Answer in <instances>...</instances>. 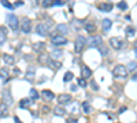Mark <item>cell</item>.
Listing matches in <instances>:
<instances>
[{
  "mask_svg": "<svg viewBox=\"0 0 137 123\" xmlns=\"http://www.w3.org/2000/svg\"><path fill=\"white\" fill-rule=\"evenodd\" d=\"M6 19H7V23L11 27V30H14V32L18 30V27H19V21H18V18L14 14H8L7 16H6Z\"/></svg>",
  "mask_w": 137,
  "mask_h": 123,
  "instance_id": "cell-4",
  "label": "cell"
},
{
  "mask_svg": "<svg viewBox=\"0 0 137 123\" xmlns=\"http://www.w3.org/2000/svg\"><path fill=\"white\" fill-rule=\"evenodd\" d=\"M111 26H112V22L108 19V18H104V19H103V32L104 33H108Z\"/></svg>",
  "mask_w": 137,
  "mask_h": 123,
  "instance_id": "cell-15",
  "label": "cell"
},
{
  "mask_svg": "<svg viewBox=\"0 0 137 123\" xmlns=\"http://www.w3.org/2000/svg\"><path fill=\"white\" fill-rule=\"evenodd\" d=\"M128 69L122 64H118L114 67V70H112V74H114L115 78H126L128 77Z\"/></svg>",
  "mask_w": 137,
  "mask_h": 123,
  "instance_id": "cell-1",
  "label": "cell"
},
{
  "mask_svg": "<svg viewBox=\"0 0 137 123\" xmlns=\"http://www.w3.org/2000/svg\"><path fill=\"white\" fill-rule=\"evenodd\" d=\"M126 36L128 37H133L134 36V27H126Z\"/></svg>",
  "mask_w": 137,
  "mask_h": 123,
  "instance_id": "cell-34",
  "label": "cell"
},
{
  "mask_svg": "<svg viewBox=\"0 0 137 123\" xmlns=\"http://www.w3.org/2000/svg\"><path fill=\"white\" fill-rule=\"evenodd\" d=\"M100 53H102V56H107L108 55V49L106 47H100Z\"/></svg>",
  "mask_w": 137,
  "mask_h": 123,
  "instance_id": "cell-37",
  "label": "cell"
},
{
  "mask_svg": "<svg viewBox=\"0 0 137 123\" xmlns=\"http://www.w3.org/2000/svg\"><path fill=\"white\" fill-rule=\"evenodd\" d=\"M67 123H77V119L75 118H70V119H67Z\"/></svg>",
  "mask_w": 137,
  "mask_h": 123,
  "instance_id": "cell-43",
  "label": "cell"
},
{
  "mask_svg": "<svg viewBox=\"0 0 137 123\" xmlns=\"http://www.w3.org/2000/svg\"><path fill=\"white\" fill-rule=\"evenodd\" d=\"M3 103L6 104V105H11V104L14 103L13 97H11V92L8 89H4L3 90Z\"/></svg>",
  "mask_w": 137,
  "mask_h": 123,
  "instance_id": "cell-8",
  "label": "cell"
},
{
  "mask_svg": "<svg viewBox=\"0 0 137 123\" xmlns=\"http://www.w3.org/2000/svg\"><path fill=\"white\" fill-rule=\"evenodd\" d=\"M102 42H103L102 36H92L86 40L88 47H91V48H100L102 47Z\"/></svg>",
  "mask_w": 137,
  "mask_h": 123,
  "instance_id": "cell-2",
  "label": "cell"
},
{
  "mask_svg": "<svg viewBox=\"0 0 137 123\" xmlns=\"http://www.w3.org/2000/svg\"><path fill=\"white\" fill-rule=\"evenodd\" d=\"M77 83H78L81 88H86V86H88V83H86V81H85V78H78V79H77Z\"/></svg>",
  "mask_w": 137,
  "mask_h": 123,
  "instance_id": "cell-32",
  "label": "cell"
},
{
  "mask_svg": "<svg viewBox=\"0 0 137 123\" xmlns=\"http://www.w3.org/2000/svg\"><path fill=\"white\" fill-rule=\"evenodd\" d=\"M85 30L89 33H93V32H96V25L95 23H86L85 25Z\"/></svg>",
  "mask_w": 137,
  "mask_h": 123,
  "instance_id": "cell-26",
  "label": "cell"
},
{
  "mask_svg": "<svg viewBox=\"0 0 137 123\" xmlns=\"http://www.w3.org/2000/svg\"><path fill=\"white\" fill-rule=\"evenodd\" d=\"M118 8H119V10H128V3L122 0V2L118 3Z\"/></svg>",
  "mask_w": 137,
  "mask_h": 123,
  "instance_id": "cell-33",
  "label": "cell"
},
{
  "mask_svg": "<svg viewBox=\"0 0 137 123\" xmlns=\"http://www.w3.org/2000/svg\"><path fill=\"white\" fill-rule=\"evenodd\" d=\"M41 96H43V97H45L47 100H52V98L55 97V94H53V93H52L51 90H47V89H45V90H43V92H41Z\"/></svg>",
  "mask_w": 137,
  "mask_h": 123,
  "instance_id": "cell-22",
  "label": "cell"
},
{
  "mask_svg": "<svg viewBox=\"0 0 137 123\" xmlns=\"http://www.w3.org/2000/svg\"><path fill=\"white\" fill-rule=\"evenodd\" d=\"M73 72H71V71H67L66 74H64V77H63V81L64 82H70L71 81V79H73Z\"/></svg>",
  "mask_w": 137,
  "mask_h": 123,
  "instance_id": "cell-31",
  "label": "cell"
},
{
  "mask_svg": "<svg viewBox=\"0 0 137 123\" xmlns=\"http://www.w3.org/2000/svg\"><path fill=\"white\" fill-rule=\"evenodd\" d=\"M33 51L36 52H40V53H43L45 51V42H34L33 44Z\"/></svg>",
  "mask_w": 137,
  "mask_h": 123,
  "instance_id": "cell-12",
  "label": "cell"
},
{
  "mask_svg": "<svg viewBox=\"0 0 137 123\" xmlns=\"http://www.w3.org/2000/svg\"><path fill=\"white\" fill-rule=\"evenodd\" d=\"M48 66L51 67L52 70H59V69L62 67V64L59 63L58 60H55V59H51V60H50V63H48Z\"/></svg>",
  "mask_w": 137,
  "mask_h": 123,
  "instance_id": "cell-20",
  "label": "cell"
},
{
  "mask_svg": "<svg viewBox=\"0 0 137 123\" xmlns=\"http://www.w3.org/2000/svg\"><path fill=\"white\" fill-rule=\"evenodd\" d=\"M30 100H29V98H23V100H21L19 101V107L21 108H23V109H26V108H29L30 107Z\"/></svg>",
  "mask_w": 137,
  "mask_h": 123,
  "instance_id": "cell-24",
  "label": "cell"
},
{
  "mask_svg": "<svg viewBox=\"0 0 137 123\" xmlns=\"http://www.w3.org/2000/svg\"><path fill=\"white\" fill-rule=\"evenodd\" d=\"M125 111H126V107H121V108H119V111H118V112H119V114H122V112H125Z\"/></svg>",
  "mask_w": 137,
  "mask_h": 123,
  "instance_id": "cell-45",
  "label": "cell"
},
{
  "mask_svg": "<svg viewBox=\"0 0 137 123\" xmlns=\"http://www.w3.org/2000/svg\"><path fill=\"white\" fill-rule=\"evenodd\" d=\"M8 75H10V72H8V69H0V79L4 82H7V79H8Z\"/></svg>",
  "mask_w": 137,
  "mask_h": 123,
  "instance_id": "cell-18",
  "label": "cell"
},
{
  "mask_svg": "<svg viewBox=\"0 0 137 123\" xmlns=\"http://www.w3.org/2000/svg\"><path fill=\"white\" fill-rule=\"evenodd\" d=\"M91 86H92V89H93V90H97V89H99V86L96 85V82H95L93 79L91 81Z\"/></svg>",
  "mask_w": 137,
  "mask_h": 123,
  "instance_id": "cell-41",
  "label": "cell"
},
{
  "mask_svg": "<svg viewBox=\"0 0 137 123\" xmlns=\"http://www.w3.org/2000/svg\"><path fill=\"white\" fill-rule=\"evenodd\" d=\"M8 105H6V104H0V118H6V116H8Z\"/></svg>",
  "mask_w": 137,
  "mask_h": 123,
  "instance_id": "cell-19",
  "label": "cell"
},
{
  "mask_svg": "<svg viewBox=\"0 0 137 123\" xmlns=\"http://www.w3.org/2000/svg\"><path fill=\"white\" fill-rule=\"evenodd\" d=\"M14 120H15V123H22V122L19 120V118H18V116H15V118H14Z\"/></svg>",
  "mask_w": 137,
  "mask_h": 123,
  "instance_id": "cell-47",
  "label": "cell"
},
{
  "mask_svg": "<svg viewBox=\"0 0 137 123\" xmlns=\"http://www.w3.org/2000/svg\"><path fill=\"white\" fill-rule=\"evenodd\" d=\"M53 114L56 116H63V115H66V108H62L61 105H58L53 108Z\"/></svg>",
  "mask_w": 137,
  "mask_h": 123,
  "instance_id": "cell-21",
  "label": "cell"
},
{
  "mask_svg": "<svg viewBox=\"0 0 137 123\" xmlns=\"http://www.w3.org/2000/svg\"><path fill=\"white\" fill-rule=\"evenodd\" d=\"M34 74H36V70L30 66V67H28V71H26L25 78L28 79V81H33V79H34Z\"/></svg>",
  "mask_w": 137,
  "mask_h": 123,
  "instance_id": "cell-16",
  "label": "cell"
},
{
  "mask_svg": "<svg viewBox=\"0 0 137 123\" xmlns=\"http://www.w3.org/2000/svg\"><path fill=\"white\" fill-rule=\"evenodd\" d=\"M97 8L102 10V11H104V12H108V11L112 10V4L111 3H100L97 5Z\"/></svg>",
  "mask_w": 137,
  "mask_h": 123,
  "instance_id": "cell-17",
  "label": "cell"
},
{
  "mask_svg": "<svg viewBox=\"0 0 137 123\" xmlns=\"http://www.w3.org/2000/svg\"><path fill=\"white\" fill-rule=\"evenodd\" d=\"M0 3H2V5H4V7H6V8H8V10H14V7H15V5H14V4H11L8 0H2Z\"/></svg>",
  "mask_w": 137,
  "mask_h": 123,
  "instance_id": "cell-29",
  "label": "cell"
},
{
  "mask_svg": "<svg viewBox=\"0 0 137 123\" xmlns=\"http://www.w3.org/2000/svg\"><path fill=\"white\" fill-rule=\"evenodd\" d=\"M22 4H23V2H21V0H18V2H17L14 5H15V7H19V5H22Z\"/></svg>",
  "mask_w": 137,
  "mask_h": 123,
  "instance_id": "cell-44",
  "label": "cell"
},
{
  "mask_svg": "<svg viewBox=\"0 0 137 123\" xmlns=\"http://www.w3.org/2000/svg\"><path fill=\"white\" fill-rule=\"evenodd\" d=\"M3 60L6 62V64H14L15 63V59L13 56H10V55H7V53L3 55Z\"/></svg>",
  "mask_w": 137,
  "mask_h": 123,
  "instance_id": "cell-23",
  "label": "cell"
},
{
  "mask_svg": "<svg viewBox=\"0 0 137 123\" xmlns=\"http://www.w3.org/2000/svg\"><path fill=\"white\" fill-rule=\"evenodd\" d=\"M81 25H82L81 21H74V22H73V26H74L75 29H80V27H81Z\"/></svg>",
  "mask_w": 137,
  "mask_h": 123,
  "instance_id": "cell-39",
  "label": "cell"
},
{
  "mask_svg": "<svg viewBox=\"0 0 137 123\" xmlns=\"http://www.w3.org/2000/svg\"><path fill=\"white\" fill-rule=\"evenodd\" d=\"M81 107H82V111H84V114H91V112H92V108H91V105H89L88 101H84V103L81 104Z\"/></svg>",
  "mask_w": 137,
  "mask_h": 123,
  "instance_id": "cell-25",
  "label": "cell"
},
{
  "mask_svg": "<svg viewBox=\"0 0 137 123\" xmlns=\"http://www.w3.org/2000/svg\"><path fill=\"white\" fill-rule=\"evenodd\" d=\"M51 42L53 47H61V45H66L67 44V38L64 36H61V34H56V36H52L51 38Z\"/></svg>",
  "mask_w": 137,
  "mask_h": 123,
  "instance_id": "cell-5",
  "label": "cell"
},
{
  "mask_svg": "<svg viewBox=\"0 0 137 123\" xmlns=\"http://www.w3.org/2000/svg\"><path fill=\"white\" fill-rule=\"evenodd\" d=\"M43 112H44V114H48V112H50V107L43 105Z\"/></svg>",
  "mask_w": 137,
  "mask_h": 123,
  "instance_id": "cell-42",
  "label": "cell"
},
{
  "mask_svg": "<svg viewBox=\"0 0 137 123\" xmlns=\"http://www.w3.org/2000/svg\"><path fill=\"white\" fill-rule=\"evenodd\" d=\"M110 45L114 49H121L125 45V41L121 40L119 37H111V38H110Z\"/></svg>",
  "mask_w": 137,
  "mask_h": 123,
  "instance_id": "cell-6",
  "label": "cell"
},
{
  "mask_svg": "<svg viewBox=\"0 0 137 123\" xmlns=\"http://www.w3.org/2000/svg\"><path fill=\"white\" fill-rule=\"evenodd\" d=\"M64 2H62V0H53L52 2V5H63Z\"/></svg>",
  "mask_w": 137,
  "mask_h": 123,
  "instance_id": "cell-40",
  "label": "cell"
},
{
  "mask_svg": "<svg viewBox=\"0 0 137 123\" xmlns=\"http://www.w3.org/2000/svg\"><path fill=\"white\" fill-rule=\"evenodd\" d=\"M52 2L53 0H43V5L44 7H50V5H52Z\"/></svg>",
  "mask_w": 137,
  "mask_h": 123,
  "instance_id": "cell-38",
  "label": "cell"
},
{
  "mask_svg": "<svg viewBox=\"0 0 137 123\" xmlns=\"http://www.w3.org/2000/svg\"><path fill=\"white\" fill-rule=\"evenodd\" d=\"M126 69H128V71H130V72L136 71V70H137V62H130Z\"/></svg>",
  "mask_w": 137,
  "mask_h": 123,
  "instance_id": "cell-28",
  "label": "cell"
},
{
  "mask_svg": "<svg viewBox=\"0 0 137 123\" xmlns=\"http://www.w3.org/2000/svg\"><path fill=\"white\" fill-rule=\"evenodd\" d=\"M56 32H59V34L63 36V34H67L69 33V26L66 23H59L56 26Z\"/></svg>",
  "mask_w": 137,
  "mask_h": 123,
  "instance_id": "cell-11",
  "label": "cell"
},
{
  "mask_svg": "<svg viewBox=\"0 0 137 123\" xmlns=\"http://www.w3.org/2000/svg\"><path fill=\"white\" fill-rule=\"evenodd\" d=\"M133 79H134V81H137V74H134V77H133Z\"/></svg>",
  "mask_w": 137,
  "mask_h": 123,
  "instance_id": "cell-48",
  "label": "cell"
},
{
  "mask_svg": "<svg viewBox=\"0 0 137 123\" xmlns=\"http://www.w3.org/2000/svg\"><path fill=\"white\" fill-rule=\"evenodd\" d=\"M21 29H22V32L25 33V34H28V33L32 32V22H30L29 18H23V19H22Z\"/></svg>",
  "mask_w": 137,
  "mask_h": 123,
  "instance_id": "cell-7",
  "label": "cell"
},
{
  "mask_svg": "<svg viewBox=\"0 0 137 123\" xmlns=\"http://www.w3.org/2000/svg\"><path fill=\"white\" fill-rule=\"evenodd\" d=\"M70 101H71V96H70V94H61V96H58V103H59V105L69 104Z\"/></svg>",
  "mask_w": 137,
  "mask_h": 123,
  "instance_id": "cell-10",
  "label": "cell"
},
{
  "mask_svg": "<svg viewBox=\"0 0 137 123\" xmlns=\"http://www.w3.org/2000/svg\"><path fill=\"white\" fill-rule=\"evenodd\" d=\"M77 90V85H71V92H75Z\"/></svg>",
  "mask_w": 137,
  "mask_h": 123,
  "instance_id": "cell-46",
  "label": "cell"
},
{
  "mask_svg": "<svg viewBox=\"0 0 137 123\" xmlns=\"http://www.w3.org/2000/svg\"><path fill=\"white\" fill-rule=\"evenodd\" d=\"M86 45V38L84 36H78L75 38V44H74V49H75V52L77 53H81L82 52V49L85 48Z\"/></svg>",
  "mask_w": 137,
  "mask_h": 123,
  "instance_id": "cell-3",
  "label": "cell"
},
{
  "mask_svg": "<svg viewBox=\"0 0 137 123\" xmlns=\"http://www.w3.org/2000/svg\"><path fill=\"white\" fill-rule=\"evenodd\" d=\"M136 58H137V48H136Z\"/></svg>",
  "mask_w": 137,
  "mask_h": 123,
  "instance_id": "cell-49",
  "label": "cell"
},
{
  "mask_svg": "<svg viewBox=\"0 0 137 123\" xmlns=\"http://www.w3.org/2000/svg\"><path fill=\"white\" fill-rule=\"evenodd\" d=\"M63 55V52L61 51V49H53V51L51 52V56L53 58V59H58V58H61Z\"/></svg>",
  "mask_w": 137,
  "mask_h": 123,
  "instance_id": "cell-27",
  "label": "cell"
},
{
  "mask_svg": "<svg viewBox=\"0 0 137 123\" xmlns=\"http://www.w3.org/2000/svg\"><path fill=\"white\" fill-rule=\"evenodd\" d=\"M36 32H37L39 36L45 37L47 34H48V26H47V25H44V23H39L37 26H36Z\"/></svg>",
  "mask_w": 137,
  "mask_h": 123,
  "instance_id": "cell-9",
  "label": "cell"
},
{
  "mask_svg": "<svg viewBox=\"0 0 137 123\" xmlns=\"http://www.w3.org/2000/svg\"><path fill=\"white\" fill-rule=\"evenodd\" d=\"M30 98L33 101H36V100H39V98H40L39 97V92L36 89H30Z\"/></svg>",
  "mask_w": 137,
  "mask_h": 123,
  "instance_id": "cell-30",
  "label": "cell"
},
{
  "mask_svg": "<svg viewBox=\"0 0 137 123\" xmlns=\"http://www.w3.org/2000/svg\"><path fill=\"white\" fill-rule=\"evenodd\" d=\"M6 38H7V37H6V33L0 30V45H3L6 42Z\"/></svg>",
  "mask_w": 137,
  "mask_h": 123,
  "instance_id": "cell-35",
  "label": "cell"
},
{
  "mask_svg": "<svg viewBox=\"0 0 137 123\" xmlns=\"http://www.w3.org/2000/svg\"><path fill=\"white\" fill-rule=\"evenodd\" d=\"M81 75H82V78H91L92 70L89 69L88 66H82V67H81Z\"/></svg>",
  "mask_w": 137,
  "mask_h": 123,
  "instance_id": "cell-13",
  "label": "cell"
},
{
  "mask_svg": "<svg viewBox=\"0 0 137 123\" xmlns=\"http://www.w3.org/2000/svg\"><path fill=\"white\" fill-rule=\"evenodd\" d=\"M50 56H48V53H40V56H39V63L40 64H48L50 63Z\"/></svg>",
  "mask_w": 137,
  "mask_h": 123,
  "instance_id": "cell-14",
  "label": "cell"
},
{
  "mask_svg": "<svg viewBox=\"0 0 137 123\" xmlns=\"http://www.w3.org/2000/svg\"><path fill=\"white\" fill-rule=\"evenodd\" d=\"M70 112H71V114L78 112V104H77V103H74V104H73V107L70 108Z\"/></svg>",
  "mask_w": 137,
  "mask_h": 123,
  "instance_id": "cell-36",
  "label": "cell"
}]
</instances>
